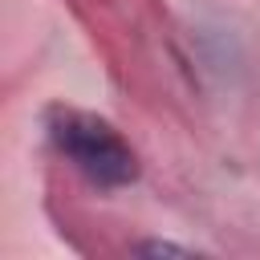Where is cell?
<instances>
[{"mask_svg":"<svg viewBox=\"0 0 260 260\" xmlns=\"http://www.w3.org/2000/svg\"><path fill=\"white\" fill-rule=\"evenodd\" d=\"M45 130L53 146L98 187H126L138 179V154L134 146L98 114L73 110V106H53L45 118Z\"/></svg>","mask_w":260,"mask_h":260,"instance_id":"1","label":"cell"}]
</instances>
